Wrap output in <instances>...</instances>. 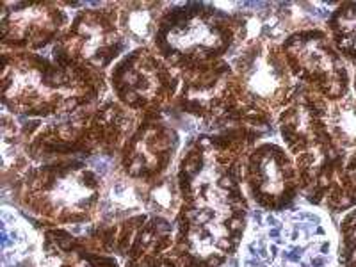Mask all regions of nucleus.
I'll return each mask as SVG.
<instances>
[{
  "label": "nucleus",
  "mask_w": 356,
  "mask_h": 267,
  "mask_svg": "<svg viewBox=\"0 0 356 267\" xmlns=\"http://www.w3.org/2000/svg\"><path fill=\"white\" fill-rule=\"evenodd\" d=\"M351 91L355 93L356 97V70H353V86H351Z\"/></svg>",
  "instance_id": "27"
},
{
  "label": "nucleus",
  "mask_w": 356,
  "mask_h": 267,
  "mask_svg": "<svg viewBox=\"0 0 356 267\" xmlns=\"http://www.w3.org/2000/svg\"><path fill=\"white\" fill-rule=\"evenodd\" d=\"M113 168L98 170L97 162L82 159L33 164L9 186L13 203L40 230L88 227L97 221L104 180Z\"/></svg>",
  "instance_id": "4"
},
{
  "label": "nucleus",
  "mask_w": 356,
  "mask_h": 267,
  "mask_svg": "<svg viewBox=\"0 0 356 267\" xmlns=\"http://www.w3.org/2000/svg\"><path fill=\"white\" fill-rule=\"evenodd\" d=\"M86 4L70 2H2L0 44L2 50L36 52L52 49L72 24L70 9Z\"/></svg>",
  "instance_id": "14"
},
{
  "label": "nucleus",
  "mask_w": 356,
  "mask_h": 267,
  "mask_svg": "<svg viewBox=\"0 0 356 267\" xmlns=\"http://www.w3.org/2000/svg\"><path fill=\"white\" fill-rule=\"evenodd\" d=\"M324 31L337 52L356 70V2H339L324 22Z\"/></svg>",
  "instance_id": "22"
},
{
  "label": "nucleus",
  "mask_w": 356,
  "mask_h": 267,
  "mask_svg": "<svg viewBox=\"0 0 356 267\" xmlns=\"http://www.w3.org/2000/svg\"><path fill=\"white\" fill-rule=\"evenodd\" d=\"M266 138L271 136L248 127L187 136L175 168L182 205L171 248L182 267L237 264L251 212L243 182L244 159Z\"/></svg>",
  "instance_id": "1"
},
{
  "label": "nucleus",
  "mask_w": 356,
  "mask_h": 267,
  "mask_svg": "<svg viewBox=\"0 0 356 267\" xmlns=\"http://www.w3.org/2000/svg\"><path fill=\"white\" fill-rule=\"evenodd\" d=\"M141 122V114L123 107L113 95L63 118L41 122L25 154L33 164L82 159L118 161L127 139Z\"/></svg>",
  "instance_id": "6"
},
{
  "label": "nucleus",
  "mask_w": 356,
  "mask_h": 267,
  "mask_svg": "<svg viewBox=\"0 0 356 267\" xmlns=\"http://www.w3.org/2000/svg\"><path fill=\"white\" fill-rule=\"evenodd\" d=\"M38 267H125V259L98 246L75 228H47L41 232Z\"/></svg>",
  "instance_id": "17"
},
{
  "label": "nucleus",
  "mask_w": 356,
  "mask_h": 267,
  "mask_svg": "<svg viewBox=\"0 0 356 267\" xmlns=\"http://www.w3.org/2000/svg\"><path fill=\"white\" fill-rule=\"evenodd\" d=\"M339 267H356V207L340 216L337 222Z\"/></svg>",
  "instance_id": "25"
},
{
  "label": "nucleus",
  "mask_w": 356,
  "mask_h": 267,
  "mask_svg": "<svg viewBox=\"0 0 356 267\" xmlns=\"http://www.w3.org/2000/svg\"><path fill=\"white\" fill-rule=\"evenodd\" d=\"M34 225L22 214L4 207L2 211V266L38 267L41 241L34 234Z\"/></svg>",
  "instance_id": "18"
},
{
  "label": "nucleus",
  "mask_w": 356,
  "mask_h": 267,
  "mask_svg": "<svg viewBox=\"0 0 356 267\" xmlns=\"http://www.w3.org/2000/svg\"><path fill=\"white\" fill-rule=\"evenodd\" d=\"M356 207V148L348 154L339 182L324 203V211L332 216H342Z\"/></svg>",
  "instance_id": "24"
},
{
  "label": "nucleus",
  "mask_w": 356,
  "mask_h": 267,
  "mask_svg": "<svg viewBox=\"0 0 356 267\" xmlns=\"http://www.w3.org/2000/svg\"><path fill=\"white\" fill-rule=\"evenodd\" d=\"M2 109L27 120H54L97 106L111 95L107 75L63 68L36 52L0 54Z\"/></svg>",
  "instance_id": "2"
},
{
  "label": "nucleus",
  "mask_w": 356,
  "mask_h": 267,
  "mask_svg": "<svg viewBox=\"0 0 356 267\" xmlns=\"http://www.w3.org/2000/svg\"><path fill=\"white\" fill-rule=\"evenodd\" d=\"M228 63L250 100L278 116L285 109L298 82L285 63L282 44L267 38H251L235 50Z\"/></svg>",
  "instance_id": "11"
},
{
  "label": "nucleus",
  "mask_w": 356,
  "mask_h": 267,
  "mask_svg": "<svg viewBox=\"0 0 356 267\" xmlns=\"http://www.w3.org/2000/svg\"><path fill=\"white\" fill-rule=\"evenodd\" d=\"M139 196H141L143 207L148 214L161 216L175 221L180 205H182V196H180V187H178L177 171H170L162 178L152 184H138Z\"/></svg>",
  "instance_id": "21"
},
{
  "label": "nucleus",
  "mask_w": 356,
  "mask_h": 267,
  "mask_svg": "<svg viewBox=\"0 0 356 267\" xmlns=\"http://www.w3.org/2000/svg\"><path fill=\"white\" fill-rule=\"evenodd\" d=\"M332 218L307 202L282 212L251 207L237 267H339Z\"/></svg>",
  "instance_id": "3"
},
{
  "label": "nucleus",
  "mask_w": 356,
  "mask_h": 267,
  "mask_svg": "<svg viewBox=\"0 0 356 267\" xmlns=\"http://www.w3.org/2000/svg\"><path fill=\"white\" fill-rule=\"evenodd\" d=\"M170 2H118V24L130 49L152 47Z\"/></svg>",
  "instance_id": "20"
},
{
  "label": "nucleus",
  "mask_w": 356,
  "mask_h": 267,
  "mask_svg": "<svg viewBox=\"0 0 356 267\" xmlns=\"http://www.w3.org/2000/svg\"><path fill=\"white\" fill-rule=\"evenodd\" d=\"M145 212L138 184L125 177L116 162V166L106 175V180H104V193H102L100 207H98L97 221H122V219L145 214Z\"/></svg>",
  "instance_id": "19"
},
{
  "label": "nucleus",
  "mask_w": 356,
  "mask_h": 267,
  "mask_svg": "<svg viewBox=\"0 0 356 267\" xmlns=\"http://www.w3.org/2000/svg\"><path fill=\"white\" fill-rule=\"evenodd\" d=\"M130 49L118 24V2L86 4L50 49V59L63 68L107 75Z\"/></svg>",
  "instance_id": "8"
},
{
  "label": "nucleus",
  "mask_w": 356,
  "mask_h": 267,
  "mask_svg": "<svg viewBox=\"0 0 356 267\" xmlns=\"http://www.w3.org/2000/svg\"><path fill=\"white\" fill-rule=\"evenodd\" d=\"M244 41L237 2H173L162 15L152 49L182 73L228 59Z\"/></svg>",
  "instance_id": "5"
},
{
  "label": "nucleus",
  "mask_w": 356,
  "mask_h": 267,
  "mask_svg": "<svg viewBox=\"0 0 356 267\" xmlns=\"http://www.w3.org/2000/svg\"><path fill=\"white\" fill-rule=\"evenodd\" d=\"M125 267H182L171 251L168 253H157V255H145L139 259H127Z\"/></svg>",
  "instance_id": "26"
},
{
  "label": "nucleus",
  "mask_w": 356,
  "mask_h": 267,
  "mask_svg": "<svg viewBox=\"0 0 356 267\" xmlns=\"http://www.w3.org/2000/svg\"><path fill=\"white\" fill-rule=\"evenodd\" d=\"M186 139L166 114H146L118 155V168L136 184H152L177 168Z\"/></svg>",
  "instance_id": "13"
},
{
  "label": "nucleus",
  "mask_w": 356,
  "mask_h": 267,
  "mask_svg": "<svg viewBox=\"0 0 356 267\" xmlns=\"http://www.w3.org/2000/svg\"><path fill=\"white\" fill-rule=\"evenodd\" d=\"M282 52L294 81L326 102H337L351 93L353 68L337 52L323 27L287 36Z\"/></svg>",
  "instance_id": "10"
},
{
  "label": "nucleus",
  "mask_w": 356,
  "mask_h": 267,
  "mask_svg": "<svg viewBox=\"0 0 356 267\" xmlns=\"http://www.w3.org/2000/svg\"><path fill=\"white\" fill-rule=\"evenodd\" d=\"M346 159L348 154L333 143L330 132L323 134L300 154H296L294 162L300 175L301 200L323 209L339 182Z\"/></svg>",
  "instance_id": "15"
},
{
  "label": "nucleus",
  "mask_w": 356,
  "mask_h": 267,
  "mask_svg": "<svg viewBox=\"0 0 356 267\" xmlns=\"http://www.w3.org/2000/svg\"><path fill=\"white\" fill-rule=\"evenodd\" d=\"M326 127L330 138L340 150L351 154L356 148V97L355 93L346 95L337 102L328 104Z\"/></svg>",
  "instance_id": "23"
},
{
  "label": "nucleus",
  "mask_w": 356,
  "mask_h": 267,
  "mask_svg": "<svg viewBox=\"0 0 356 267\" xmlns=\"http://www.w3.org/2000/svg\"><path fill=\"white\" fill-rule=\"evenodd\" d=\"M243 182L253 209L282 212L301 200L294 157L280 141L266 138L246 154Z\"/></svg>",
  "instance_id": "12"
},
{
  "label": "nucleus",
  "mask_w": 356,
  "mask_h": 267,
  "mask_svg": "<svg viewBox=\"0 0 356 267\" xmlns=\"http://www.w3.org/2000/svg\"><path fill=\"white\" fill-rule=\"evenodd\" d=\"M182 84L168 109L171 122L193 120L198 132H221L234 127H248L273 136L276 116L253 104L235 75L228 59L180 73Z\"/></svg>",
  "instance_id": "7"
},
{
  "label": "nucleus",
  "mask_w": 356,
  "mask_h": 267,
  "mask_svg": "<svg viewBox=\"0 0 356 267\" xmlns=\"http://www.w3.org/2000/svg\"><path fill=\"white\" fill-rule=\"evenodd\" d=\"M114 100L136 114H166L180 91V72L152 47L132 49L107 73Z\"/></svg>",
  "instance_id": "9"
},
{
  "label": "nucleus",
  "mask_w": 356,
  "mask_h": 267,
  "mask_svg": "<svg viewBox=\"0 0 356 267\" xmlns=\"http://www.w3.org/2000/svg\"><path fill=\"white\" fill-rule=\"evenodd\" d=\"M328 104L330 102L321 98L319 95L298 84L291 102L276 116V132L280 136V143L287 148L292 157L328 132Z\"/></svg>",
  "instance_id": "16"
}]
</instances>
